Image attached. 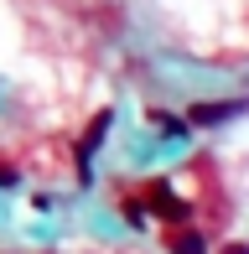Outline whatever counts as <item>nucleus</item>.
<instances>
[{
	"instance_id": "1",
	"label": "nucleus",
	"mask_w": 249,
	"mask_h": 254,
	"mask_svg": "<svg viewBox=\"0 0 249 254\" xmlns=\"http://www.w3.org/2000/svg\"><path fill=\"white\" fill-rule=\"evenodd\" d=\"M145 202H151L156 213H161L166 223H172V228H182V218L192 213L187 202H177V197H172V187H166V182H151V187H145Z\"/></svg>"
},
{
	"instance_id": "2",
	"label": "nucleus",
	"mask_w": 249,
	"mask_h": 254,
	"mask_svg": "<svg viewBox=\"0 0 249 254\" xmlns=\"http://www.w3.org/2000/svg\"><path fill=\"white\" fill-rule=\"evenodd\" d=\"M161 244L172 249V254H208V244H202V234H197V228H166V234H161Z\"/></svg>"
},
{
	"instance_id": "3",
	"label": "nucleus",
	"mask_w": 249,
	"mask_h": 254,
	"mask_svg": "<svg viewBox=\"0 0 249 254\" xmlns=\"http://www.w3.org/2000/svg\"><path fill=\"white\" fill-rule=\"evenodd\" d=\"M234 109H239V104H202V109H192V125H218V120H229Z\"/></svg>"
},
{
	"instance_id": "4",
	"label": "nucleus",
	"mask_w": 249,
	"mask_h": 254,
	"mask_svg": "<svg viewBox=\"0 0 249 254\" xmlns=\"http://www.w3.org/2000/svg\"><path fill=\"white\" fill-rule=\"evenodd\" d=\"M223 254H249V249H244V244H229V249H223Z\"/></svg>"
}]
</instances>
